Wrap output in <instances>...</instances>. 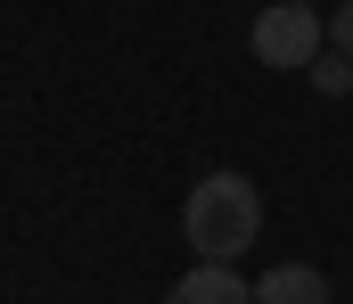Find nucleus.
Instances as JSON below:
<instances>
[{
    "label": "nucleus",
    "instance_id": "f257e3e1",
    "mask_svg": "<svg viewBox=\"0 0 353 304\" xmlns=\"http://www.w3.org/2000/svg\"><path fill=\"white\" fill-rule=\"evenodd\" d=\"M181 230H189V255L197 263H239L263 239V190L247 173H205L181 198Z\"/></svg>",
    "mask_w": 353,
    "mask_h": 304
},
{
    "label": "nucleus",
    "instance_id": "f03ea898",
    "mask_svg": "<svg viewBox=\"0 0 353 304\" xmlns=\"http://www.w3.org/2000/svg\"><path fill=\"white\" fill-rule=\"evenodd\" d=\"M255 58L263 66H279V74H304L321 50H329V25H321V8L312 0H271L263 17H255Z\"/></svg>",
    "mask_w": 353,
    "mask_h": 304
},
{
    "label": "nucleus",
    "instance_id": "7ed1b4c3",
    "mask_svg": "<svg viewBox=\"0 0 353 304\" xmlns=\"http://www.w3.org/2000/svg\"><path fill=\"white\" fill-rule=\"evenodd\" d=\"M165 304H255V280L247 272H230V263H197V272H181L173 296Z\"/></svg>",
    "mask_w": 353,
    "mask_h": 304
},
{
    "label": "nucleus",
    "instance_id": "20e7f679",
    "mask_svg": "<svg viewBox=\"0 0 353 304\" xmlns=\"http://www.w3.org/2000/svg\"><path fill=\"white\" fill-rule=\"evenodd\" d=\"M255 304H329V272L321 263H263Z\"/></svg>",
    "mask_w": 353,
    "mask_h": 304
},
{
    "label": "nucleus",
    "instance_id": "39448f33",
    "mask_svg": "<svg viewBox=\"0 0 353 304\" xmlns=\"http://www.w3.org/2000/svg\"><path fill=\"white\" fill-rule=\"evenodd\" d=\"M304 74H312V91H321V99H345V91H353V58H345V50H321Z\"/></svg>",
    "mask_w": 353,
    "mask_h": 304
},
{
    "label": "nucleus",
    "instance_id": "423d86ee",
    "mask_svg": "<svg viewBox=\"0 0 353 304\" xmlns=\"http://www.w3.org/2000/svg\"><path fill=\"white\" fill-rule=\"evenodd\" d=\"M329 50H345V58H353V0L329 17Z\"/></svg>",
    "mask_w": 353,
    "mask_h": 304
}]
</instances>
